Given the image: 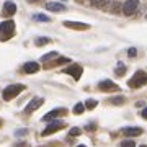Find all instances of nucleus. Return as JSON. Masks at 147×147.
I'll return each mask as SVG.
<instances>
[{"mask_svg": "<svg viewBox=\"0 0 147 147\" xmlns=\"http://www.w3.org/2000/svg\"><path fill=\"white\" fill-rule=\"evenodd\" d=\"M15 34V23L13 20H5L0 23V41H8Z\"/></svg>", "mask_w": 147, "mask_h": 147, "instance_id": "1", "label": "nucleus"}, {"mask_svg": "<svg viewBox=\"0 0 147 147\" xmlns=\"http://www.w3.org/2000/svg\"><path fill=\"white\" fill-rule=\"evenodd\" d=\"M23 90H25V85H21V84L8 85V87L3 90V93H2V98H3L5 101H10V100H13L15 96H18V95H20Z\"/></svg>", "mask_w": 147, "mask_h": 147, "instance_id": "2", "label": "nucleus"}, {"mask_svg": "<svg viewBox=\"0 0 147 147\" xmlns=\"http://www.w3.org/2000/svg\"><path fill=\"white\" fill-rule=\"evenodd\" d=\"M147 84V74L142 72V70H137L134 75H132V79L127 82V85L131 87V88H139L142 85Z\"/></svg>", "mask_w": 147, "mask_h": 147, "instance_id": "3", "label": "nucleus"}, {"mask_svg": "<svg viewBox=\"0 0 147 147\" xmlns=\"http://www.w3.org/2000/svg\"><path fill=\"white\" fill-rule=\"evenodd\" d=\"M137 7H139V0H126L123 3V13L126 16H131L132 13H136Z\"/></svg>", "mask_w": 147, "mask_h": 147, "instance_id": "4", "label": "nucleus"}, {"mask_svg": "<svg viewBox=\"0 0 147 147\" xmlns=\"http://www.w3.org/2000/svg\"><path fill=\"white\" fill-rule=\"evenodd\" d=\"M98 88H100L101 92H116V90H119V87H118L115 82L105 79V80H101L100 84H98Z\"/></svg>", "mask_w": 147, "mask_h": 147, "instance_id": "5", "label": "nucleus"}, {"mask_svg": "<svg viewBox=\"0 0 147 147\" xmlns=\"http://www.w3.org/2000/svg\"><path fill=\"white\" fill-rule=\"evenodd\" d=\"M64 72L69 74V75H72L75 80H79L80 77H82V72H84V69H82V65H79V64H74V65H70V67L65 69Z\"/></svg>", "mask_w": 147, "mask_h": 147, "instance_id": "6", "label": "nucleus"}, {"mask_svg": "<svg viewBox=\"0 0 147 147\" xmlns=\"http://www.w3.org/2000/svg\"><path fill=\"white\" fill-rule=\"evenodd\" d=\"M62 115H67V110L65 108H56V110L49 111L46 115L42 116V121H51V119H56L57 116H62Z\"/></svg>", "mask_w": 147, "mask_h": 147, "instance_id": "7", "label": "nucleus"}, {"mask_svg": "<svg viewBox=\"0 0 147 147\" xmlns=\"http://www.w3.org/2000/svg\"><path fill=\"white\" fill-rule=\"evenodd\" d=\"M62 127H64L62 121H53V123H51V124H49V126H47L41 134H42V136H49V134H53V132L59 131V129H62Z\"/></svg>", "mask_w": 147, "mask_h": 147, "instance_id": "8", "label": "nucleus"}, {"mask_svg": "<svg viewBox=\"0 0 147 147\" xmlns=\"http://www.w3.org/2000/svg\"><path fill=\"white\" fill-rule=\"evenodd\" d=\"M42 103H44V100H42V98H39V96H34V98H33V100L26 105V108H25V113H33V111L38 110V108H39Z\"/></svg>", "mask_w": 147, "mask_h": 147, "instance_id": "9", "label": "nucleus"}, {"mask_svg": "<svg viewBox=\"0 0 147 147\" xmlns=\"http://www.w3.org/2000/svg\"><path fill=\"white\" fill-rule=\"evenodd\" d=\"M65 28H72V30H88L90 25L87 23H80V21H70V20H65L62 23Z\"/></svg>", "mask_w": 147, "mask_h": 147, "instance_id": "10", "label": "nucleus"}, {"mask_svg": "<svg viewBox=\"0 0 147 147\" xmlns=\"http://www.w3.org/2000/svg\"><path fill=\"white\" fill-rule=\"evenodd\" d=\"M16 11V5L15 2H10V0H7L5 3H3V15L5 16H11L13 13Z\"/></svg>", "mask_w": 147, "mask_h": 147, "instance_id": "11", "label": "nucleus"}, {"mask_svg": "<svg viewBox=\"0 0 147 147\" xmlns=\"http://www.w3.org/2000/svg\"><path fill=\"white\" fill-rule=\"evenodd\" d=\"M46 10L47 11H65V5L59 3V2H47Z\"/></svg>", "mask_w": 147, "mask_h": 147, "instance_id": "12", "label": "nucleus"}, {"mask_svg": "<svg viewBox=\"0 0 147 147\" xmlns=\"http://www.w3.org/2000/svg\"><path fill=\"white\" fill-rule=\"evenodd\" d=\"M123 134H124V136H127V137L141 136L142 129H141V127H124V129H123Z\"/></svg>", "mask_w": 147, "mask_h": 147, "instance_id": "13", "label": "nucleus"}, {"mask_svg": "<svg viewBox=\"0 0 147 147\" xmlns=\"http://www.w3.org/2000/svg\"><path fill=\"white\" fill-rule=\"evenodd\" d=\"M23 70L26 74H36L39 70V64L38 62H26L23 65Z\"/></svg>", "mask_w": 147, "mask_h": 147, "instance_id": "14", "label": "nucleus"}, {"mask_svg": "<svg viewBox=\"0 0 147 147\" xmlns=\"http://www.w3.org/2000/svg\"><path fill=\"white\" fill-rule=\"evenodd\" d=\"M110 3V0H90V5L95 8H106Z\"/></svg>", "mask_w": 147, "mask_h": 147, "instance_id": "15", "label": "nucleus"}, {"mask_svg": "<svg viewBox=\"0 0 147 147\" xmlns=\"http://www.w3.org/2000/svg\"><path fill=\"white\" fill-rule=\"evenodd\" d=\"M96 105H98V101L93 100V98H90V100L85 101V108L87 110H93V108H96Z\"/></svg>", "mask_w": 147, "mask_h": 147, "instance_id": "16", "label": "nucleus"}, {"mask_svg": "<svg viewBox=\"0 0 147 147\" xmlns=\"http://www.w3.org/2000/svg\"><path fill=\"white\" fill-rule=\"evenodd\" d=\"M84 110H85L84 103H77V105L74 106V113H75V115H82V113H84Z\"/></svg>", "mask_w": 147, "mask_h": 147, "instance_id": "17", "label": "nucleus"}, {"mask_svg": "<svg viewBox=\"0 0 147 147\" xmlns=\"http://www.w3.org/2000/svg\"><path fill=\"white\" fill-rule=\"evenodd\" d=\"M57 56H59V53L53 51V53H49V54H46V56H42L41 61H42V62H46V61H49V59H54V57H57Z\"/></svg>", "mask_w": 147, "mask_h": 147, "instance_id": "18", "label": "nucleus"}, {"mask_svg": "<svg viewBox=\"0 0 147 147\" xmlns=\"http://www.w3.org/2000/svg\"><path fill=\"white\" fill-rule=\"evenodd\" d=\"M124 72H126V65L124 64H118V67H116V74L118 75H124Z\"/></svg>", "mask_w": 147, "mask_h": 147, "instance_id": "19", "label": "nucleus"}, {"mask_svg": "<svg viewBox=\"0 0 147 147\" xmlns=\"http://www.w3.org/2000/svg\"><path fill=\"white\" fill-rule=\"evenodd\" d=\"M110 101L113 105H123V103H124V96H115V98H111Z\"/></svg>", "mask_w": 147, "mask_h": 147, "instance_id": "20", "label": "nucleus"}, {"mask_svg": "<svg viewBox=\"0 0 147 147\" xmlns=\"http://www.w3.org/2000/svg\"><path fill=\"white\" fill-rule=\"evenodd\" d=\"M119 10H123V7H121L118 2H113V5H111V13H119Z\"/></svg>", "mask_w": 147, "mask_h": 147, "instance_id": "21", "label": "nucleus"}, {"mask_svg": "<svg viewBox=\"0 0 147 147\" xmlns=\"http://www.w3.org/2000/svg\"><path fill=\"white\" fill-rule=\"evenodd\" d=\"M47 42H49V38H38L36 41H34V44H36V46H44Z\"/></svg>", "mask_w": 147, "mask_h": 147, "instance_id": "22", "label": "nucleus"}, {"mask_svg": "<svg viewBox=\"0 0 147 147\" xmlns=\"http://www.w3.org/2000/svg\"><path fill=\"white\" fill-rule=\"evenodd\" d=\"M33 20L34 21H49V16H46V15H34L33 16Z\"/></svg>", "mask_w": 147, "mask_h": 147, "instance_id": "23", "label": "nucleus"}, {"mask_svg": "<svg viewBox=\"0 0 147 147\" xmlns=\"http://www.w3.org/2000/svg\"><path fill=\"white\" fill-rule=\"evenodd\" d=\"M121 147H136V142L131 141V139L129 141H123L121 142Z\"/></svg>", "mask_w": 147, "mask_h": 147, "instance_id": "24", "label": "nucleus"}, {"mask_svg": "<svg viewBox=\"0 0 147 147\" xmlns=\"http://www.w3.org/2000/svg\"><path fill=\"white\" fill-rule=\"evenodd\" d=\"M136 54H137L136 47H129V49H127V56H129V57H136Z\"/></svg>", "mask_w": 147, "mask_h": 147, "instance_id": "25", "label": "nucleus"}, {"mask_svg": "<svg viewBox=\"0 0 147 147\" xmlns=\"http://www.w3.org/2000/svg\"><path fill=\"white\" fill-rule=\"evenodd\" d=\"M80 132H82V131H80L79 127H72V129L69 131V134H70V136H79Z\"/></svg>", "mask_w": 147, "mask_h": 147, "instance_id": "26", "label": "nucleus"}, {"mask_svg": "<svg viewBox=\"0 0 147 147\" xmlns=\"http://www.w3.org/2000/svg\"><path fill=\"white\" fill-rule=\"evenodd\" d=\"M65 62H70V59L69 57H59L56 64H65Z\"/></svg>", "mask_w": 147, "mask_h": 147, "instance_id": "27", "label": "nucleus"}, {"mask_svg": "<svg viewBox=\"0 0 147 147\" xmlns=\"http://www.w3.org/2000/svg\"><path fill=\"white\" fill-rule=\"evenodd\" d=\"M141 115H142V118H144V119H147V106L144 108V110H142V113H141Z\"/></svg>", "mask_w": 147, "mask_h": 147, "instance_id": "28", "label": "nucleus"}, {"mask_svg": "<svg viewBox=\"0 0 147 147\" xmlns=\"http://www.w3.org/2000/svg\"><path fill=\"white\" fill-rule=\"evenodd\" d=\"M28 2H31V3H33V2H36V0H28Z\"/></svg>", "mask_w": 147, "mask_h": 147, "instance_id": "29", "label": "nucleus"}, {"mask_svg": "<svg viewBox=\"0 0 147 147\" xmlns=\"http://www.w3.org/2000/svg\"><path fill=\"white\" fill-rule=\"evenodd\" d=\"M77 147H85V146H77Z\"/></svg>", "mask_w": 147, "mask_h": 147, "instance_id": "30", "label": "nucleus"}, {"mask_svg": "<svg viewBox=\"0 0 147 147\" xmlns=\"http://www.w3.org/2000/svg\"><path fill=\"white\" fill-rule=\"evenodd\" d=\"M141 147H147V146H141Z\"/></svg>", "mask_w": 147, "mask_h": 147, "instance_id": "31", "label": "nucleus"}, {"mask_svg": "<svg viewBox=\"0 0 147 147\" xmlns=\"http://www.w3.org/2000/svg\"><path fill=\"white\" fill-rule=\"evenodd\" d=\"M62 2H65V0H62Z\"/></svg>", "mask_w": 147, "mask_h": 147, "instance_id": "32", "label": "nucleus"}]
</instances>
